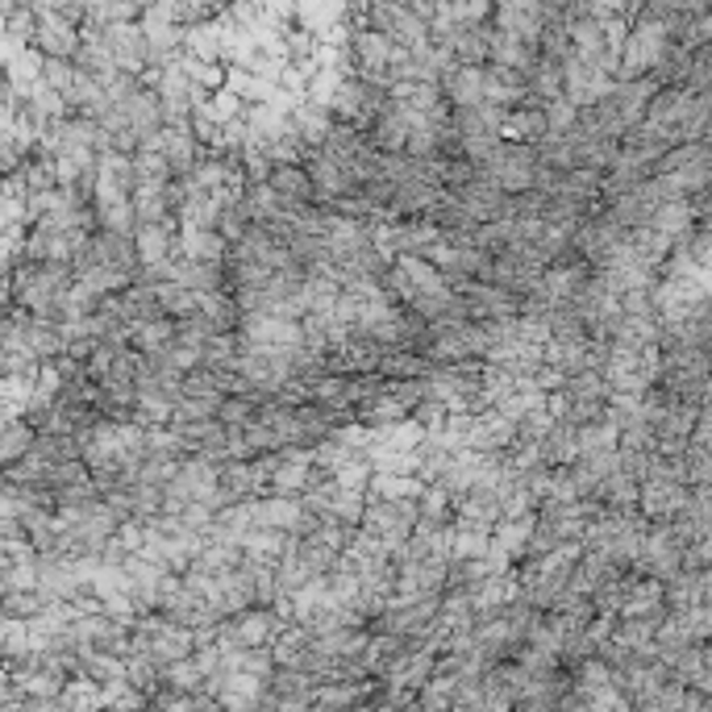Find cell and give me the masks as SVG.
<instances>
[{"label":"cell","instance_id":"cell-21","mask_svg":"<svg viewBox=\"0 0 712 712\" xmlns=\"http://www.w3.org/2000/svg\"><path fill=\"white\" fill-rule=\"evenodd\" d=\"M650 230L663 233L670 246H684V242H688V233L696 230V217H691L688 200H670V205H663V209L654 213Z\"/></svg>","mask_w":712,"mask_h":712},{"label":"cell","instance_id":"cell-25","mask_svg":"<svg viewBox=\"0 0 712 712\" xmlns=\"http://www.w3.org/2000/svg\"><path fill=\"white\" fill-rule=\"evenodd\" d=\"M238 200H242V213H246V221H251V226H263V230H267V226H275V221H279V200H275V192L267 188V184H251V188H242V196H238Z\"/></svg>","mask_w":712,"mask_h":712},{"label":"cell","instance_id":"cell-10","mask_svg":"<svg viewBox=\"0 0 712 712\" xmlns=\"http://www.w3.org/2000/svg\"><path fill=\"white\" fill-rule=\"evenodd\" d=\"M150 147L163 154L171 180H184V175H192L196 159H200V147H196V138L188 134V126H163V134H159Z\"/></svg>","mask_w":712,"mask_h":712},{"label":"cell","instance_id":"cell-18","mask_svg":"<svg viewBox=\"0 0 712 712\" xmlns=\"http://www.w3.org/2000/svg\"><path fill=\"white\" fill-rule=\"evenodd\" d=\"M704 168H712L709 142H679V147H670L654 163V175H688V171H704Z\"/></svg>","mask_w":712,"mask_h":712},{"label":"cell","instance_id":"cell-23","mask_svg":"<svg viewBox=\"0 0 712 712\" xmlns=\"http://www.w3.org/2000/svg\"><path fill=\"white\" fill-rule=\"evenodd\" d=\"M184 59H192V64H221V25H188L184 30Z\"/></svg>","mask_w":712,"mask_h":712},{"label":"cell","instance_id":"cell-29","mask_svg":"<svg viewBox=\"0 0 712 712\" xmlns=\"http://www.w3.org/2000/svg\"><path fill=\"white\" fill-rule=\"evenodd\" d=\"M259 400L263 397H254V392H246V397H226L217 404V425H226V429H246L254 421Z\"/></svg>","mask_w":712,"mask_h":712},{"label":"cell","instance_id":"cell-13","mask_svg":"<svg viewBox=\"0 0 712 712\" xmlns=\"http://www.w3.org/2000/svg\"><path fill=\"white\" fill-rule=\"evenodd\" d=\"M546 138V122L538 105H517L504 113L501 122V142H513V147H538Z\"/></svg>","mask_w":712,"mask_h":712},{"label":"cell","instance_id":"cell-8","mask_svg":"<svg viewBox=\"0 0 712 712\" xmlns=\"http://www.w3.org/2000/svg\"><path fill=\"white\" fill-rule=\"evenodd\" d=\"M105 46H108V55H113V67H117L122 76H134V80H142L150 50H147V38H142L138 22H134V25H113V30H105Z\"/></svg>","mask_w":712,"mask_h":712},{"label":"cell","instance_id":"cell-33","mask_svg":"<svg viewBox=\"0 0 712 712\" xmlns=\"http://www.w3.org/2000/svg\"><path fill=\"white\" fill-rule=\"evenodd\" d=\"M263 625H267V612H251V617H242L233 629H242V642H263L267 638Z\"/></svg>","mask_w":712,"mask_h":712},{"label":"cell","instance_id":"cell-20","mask_svg":"<svg viewBox=\"0 0 712 712\" xmlns=\"http://www.w3.org/2000/svg\"><path fill=\"white\" fill-rule=\"evenodd\" d=\"M171 342H175V321L171 317H154V321H142L129 330V351H138L142 358L163 355Z\"/></svg>","mask_w":712,"mask_h":712},{"label":"cell","instance_id":"cell-7","mask_svg":"<svg viewBox=\"0 0 712 712\" xmlns=\"http://www.w3.org/2000/svg\"><path fill=\"white\" fill-rule=\"evenodd\" d=\"M117 117H122L129 126V134L138 138V147H150V142L163 134V105H159V96H154L150 88H138L126 105H117Z\"/></svg>","mask_w":712,"mask_h":712},{"label":"cell","instance_id":"cell-6","mask_svg":"<svg viewBox=\"0 0 712 712\" xmlns=\"http://www.w3.org/2000/svg\"><path fill=\"white\" fill-rule=\"evenodd\" d=\"M459 296H462V309H467V321H475V325L513 321L517 309H521V300L508 296L504 288H496V284H467Z\"/></svg>","mask_w":712,"mask_h":712},{"label":"cell","instance_id":"cell-28","mask_svg":"<svg viewBox=\"0 0 712 712\" xmlns=\"http://www.w3.org/2000/svg\"><path fill=\"white\" fill-rule=\"evenodd\" d=\"M579 459H592V455H617V429L608 421H592V425H579Z\"/></svg>","mask_w":712,"mask_h":712},{"label":"cell","instance_id":"cell-19","mask_svg":"<svg viewBox=\"0 0 712 712\" xmlns=\"http://www.w3.org/2000/svg\"><path fill=\"white\" fill-rule=\"evenodd\" d=\"M421 492H425V483L417 475H379V471H371L363 496L376 504H397V501H417Z\"/></svg>","mask_w":712,"mask_h":712},{"label":"cell","instance_id":"cell-24","mask_svg":"<svg viewBox=\"0 0 712 712\" xmlns=\"http://www.w3.org/2000/svg\"><path fill=\"white\" fill-rule=\"evenodd\" d=\"M529 533H533V517L496 521V525H492V550H501V554H508L513 563H521L525 546H529Z\"/></svg>","mask_w":712,"mask_h":712},{"label":"cell","instance_id":"cell-15","mask_svg":"<svg viewBox=\"0 0 712 712\" xmlns=\"http://www.w3.org/2000/svg\"><path fill=\"white\" fill-rule=\"evenodd\" d=\"M654 92H658V88L650 84V80H621V84H612L608 101H612V108H617V117L625 122V129H633L642 117H646V105H650Z\"/></svg>","mask_w":712,"mask_h":712},{"label":"cell","instance_id":"cell-26","mask_svg":"<svg viewBox=\"0 0 712 712\" xmlns=\"http://www.w3.org/2000/svg\"><path fill=\"white\" fill-rule=\"evenodd\" d=\"M487 550H492V533L450 525V563H480Z\"/></svg>","mask_w":712,"mask_h":712},{"label":"cell","instance_id":"cell-14","mask_svg":"<svg viewBox=\"0 0 712 712\" xmlns=\"http://www.w3.org/2000/svg\"><path fill=\"white\" fill-rule=\"evenodd\" d=\"M438 92L450 108L483 105V67H455V71L438 84Z\"/></svg>","mask_w":712,"mask_h":712},{"label":"cell","instance_id":"cell-4","mask_svg":"<svg viewBox=\"0 0 712 712\" xmlns=\"http://www.w3.org/2000/svg\"><path fill=\"white\" fill-rule=\"evenodd\" d=\"M351 64H355V76L363 84H379L388 88V71H392V59H397V46L388 43L383 34H376L371 25H358L351 30Z\"/></svg>","mask_w":712,"mask_h":712},{"label":"cell","instance_id":"cell-9","mask_svg":"<svg viewBox=\"0 0 712 712\" xmlns=\"http://www.w3.org/2000/svg\"><path fill=\"white\" fill-rule=\"evenodd\" d=\"M305 175H309V184H313V200L317 205H330V200H337V196H346V192H355V184H351V175L337 168L330 154H321V150H309L305 154Z\"/></svg>","mask_w":712,"mask_h":712},{"label":"cell","instance_id":"cell-3","mask_svg":"<svg viewBox=\"0 0 712 712\" xmlns=\"http://www.w3.org/2000/svg\"><path fill=\"white\" fill-rule=\"evenodd\" d=\"M480 175L483 180H492L504 196H521V192L533 188V175H538V150L501 142V147L492 150V159L480 168Z\"/></svg>","mask_w":712,"mask_h":712},{"label":"cell","instance_id":"cell-22","mask_svg":"<svg viewBox=\"0 0 712 712\" xmlns=\"http://www.w3.org/2000/svg\"><path fill=\"white\" fill-rule=\"evenodd\" d=\"M196 313L209 321L213 334H238V325H242V309H238L233 292L200 296V309H196Z\"/></svg>","mask_w":712,"mask_h":712},{"label":"cell","instance_id":"cell-1","mask_svg":"<svg viewBox=\"0 0 712 712\" xmlns=\"http://www.w3.org/2000/svg\"><path fill=\"white\" fill-rule=\"evenodd\" d=\"M571 251H575V259H584L592 272H605V267H612V263L621 259V251H625V230H621L605 209L592 213V217H584V221L575 226Z\"/></svg>","mask_w":712,"mask_h":712},{"label":"cell","instance_id":"cell-31","mask_svg":"<svg viewBox=\"0 0 712 712\" xmlns=\"http://www.w3.org/2000/svg\"><path fill=\"white\" fill-rule=\"evenodd\" d=\"M205 108H209V117L217 122V126H230V122H238V117L246 113V108H242V101H238L233 92H226V88H221V92H213L209 101H205Z\"/></svg>","mask_w":712,"mask_h":712},{"label":"cell","instance_id":"cell-12","mask_svg":"<svg viewBox=\"0 0 712 712\" xmlns=\"http://www.w3.org/2000/svg\"><path fill=\"white\" fill-rule=\"evenodd\" d=\"M288 122H292V134L300 138V147L305 150H321L325 147V138H330V129H334V117H330L321 105H313V101H296V105L288 108Z\"/></svg>","mask_w":712,"mask_h":712},{"label":"cell","instance_id":"cell-11","mask_svg":"<svg viewBox=\"0 0 712 712\" xmlns=\"http://www.w3.org/2000/svg\"><path fill=\"white\" fill-rule=\"evenodd\" d=\"M134 259H138V272L168 267L175 259V226H138L134 230Z\"/></svg>","mask_w":712,"mask_h":712},{"label":"cell","instance_id":"cell-5","mask_svg":"<svg viewBox=\"0 0 712 712\" xmlns=\"http://www.w3.org/2000/svg\"><path fill=\"white\" fill-rule=\"evenodd\" d=\"M30 13H34V38H30V46L43 59H64V64H71L76 50H80V30L67 25L50 4H30Z\"/></svg>","mask_w":712,"mask_h":712},{"label":"cell","instance_id":"cell-30","mask_svg":"<svg viewBox=\"0 0 712 712\" xmlns=\"http://www.w3.org/2000/svg\"><path fill=\"white\" fill-rule=\"evenodd\" d=\"M542 122H546V138H571V129L579 122V108L559 96V101L542 105Z\"/></svg>","mask_w":712,"mask_h":712},{"label":"cell","instance_id":"cell-2","mask_svg":"<svg viewBox=\"0 0 712 712\" xmlns=\"http://www.w3.org/2000/svg\"><path fill=\"white\" fill-rule=\"evenodd\" d=\"M367 25L376 34H383L397 50H421V46H429V25L421 22L409 4H397V0L367 4Z\"/></svg>","mask_w":712,"mask_h":712},{"label":"cell","instance_id":"cell-17","mask_svg":"<svg viewBox=\"0 0 712 712\" xmlns=\"http://www.w3.org/2000/svg\"><path fill=\"white\" fill-rule=\"evenodd\" d=\"M175 254L188 263H226L230 246L217 238V230H175Z\"/></svg>","mask_w":712,"mask_h":712},{"label":"cell","instance_id":"cell-16","mask_svg":"<svg viewBox=\"0 0 712 712\" xmlns=\"http://www.w3.org/2000/svg\"><path fill=\"white\" fill-rule=\"evenodd\" d=\"M538 455H542V467L566 471L571 462L579 459V434H575V425H550L546 438L538 441Z\"/></svg>","mask_w":712,"mask_h":712},{"label":"cell","instance_id":"cell-27","mask_svg":"<svg viewBox=\"0 0 712 712\" xmlns=\"http://www.w3.org/2000/svg\"><path fill=\"white\" fill-rule=\"evenodd\" d=\"M376 376L379 379H425L429 376V363L421 355H409V351H383Z\"/></svg>","mask_w":712,"mask_h":712},{"label":"cell","instance_id":"cell-32","mask_svg":"<svg viewBox=\"0 0 712 712\" xmlns=\"http://www.w3.org/2000/svg\"><path fill=\"white\" fill-rule=\"evenodd\" d=\"M684 251H688V259L696 263V267H704V272H709V259H712V233H709V226H696V230L688 233V242H684Z\"/></svg>","mask_w":712,"mask_h":712}]
</instances>
